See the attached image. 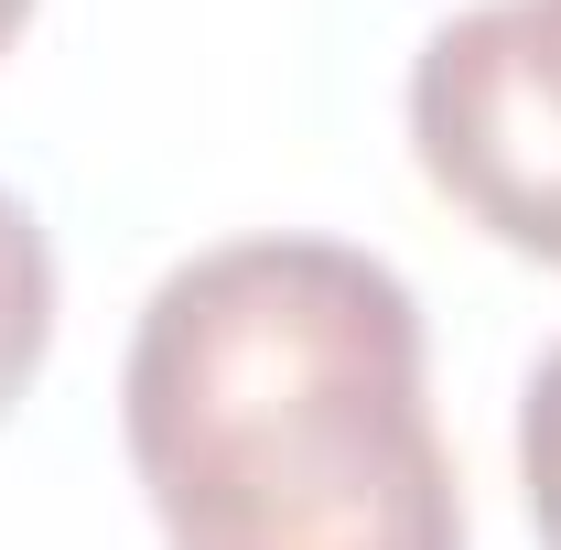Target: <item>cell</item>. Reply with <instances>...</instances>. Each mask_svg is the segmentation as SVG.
I'll list each match as a JSON object with an SVG mask.
<instances>
[{
  "label": "cell",
  "mask_w": 561,
  "mask_h": 550,
  "mask_svg": "<svg viewBox=\"0 0 561 550\" xmlns=\"http://www.w3.org/2000/svg\"><path fill=\"white\" fill-rule=\"evenodd\" d=\"M22 22H33V0H0V55L22 44Z\"/></svg>",
  "instance_id": "5"
},
{
  "label": "cell",
  "mask_w": 561,
  "mask_h": 550,
  "mask_svg": "<svg viewBox=\"0 0 561 550\" xmlns=\"http://www.w3.org/2000/svg\"><path fill=\"white\" fill-rule=\"evenodd\" d=\"M119 443L162 550H465L421 302L346 238H227L151 280Z\"/></svg>",
  "instance_id": "1"
},
{
  "label": "cell",
  "mask_w": 561,
  "mask_h": 550,
  "mask_svg": "<svg viewBox=\"0 0 561 550\" xmlns=\"http://www.w3.org/2000/svg\"><path fill=\"white\" fill-rule=\"evenodd\" d=\"M55 356V238L44 216L0 184V421L22 411V389Z\"/></svg>",
  "instance_id": "3"
},
{
  "label": "cell",
  "mask_w": 561,
  "mask_h": 550,
  "mask_svg": "<svg viewBox=\"0 0 561 550\" xmlns=\"http://www.w3.org/2000/svg\"><path fill=\"white\" fill-rule=\"evenodd\" d=\"M518 496H529L540 550H561V335L540 345V367L518 389Z\"/></svg>",
  "instance_id": "4"
},
{
  "label": "cell",
  "mask_w": 561,
  "mask_h": 550,
  "mask_svg": "<svg viewBox=\"0 0 561 550\" xmlns=\"http://www.w3.org/2000/svg\"><path fill=\"white\" fill-rule=\"evenodd\" d=\"M411 151L496 249L561 271V0H476L411 55Z\"/></svg>",
  "instance_id": "2"
}]
</instances>
